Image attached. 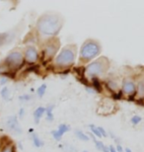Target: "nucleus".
Segmentation results:
<instances>
[{
    "mask_svg": "<svg viewBox=\"0 0 144 152\" xmlns=\"http://www.w3.org/2000/svg\"><path fill=\"white\" fill-rule=\"evenodd\" d=\"M14 151H15V148L13 145H8V146L3 148L1 152H14Z\"/></svg>",
    "mask_w": 144,
    "mask_h": 152,
    "instance_id": "5701e85b",
    "label": "nucleus"
},
{
    "mask_svg": "<svg viewBox=\"0 0 144 152\" xmlns=\"http://www.w3.org/2000/svg\"><path fill=\"white\" fill-rule=\"evenodd\" d=\"M121 96H122L121 91H118V94H114V95H113V98L115 100H119V99H121Z\"/></svg>",
    "mask_w": 144,
    "mask_h": 152,
    "instance_id": "a878e982",
    "label": "nucleus"
},
{
    "mask_svg": "<svg viewBox=\"0 0 144 152\" xmlns=\"http://www.w3.org/2000/svg\"><path fill=\"white\" fill-rule=\"evenodd\" d=\"M91 136H92V138H93V140L95 142V145H96V147H97L98 150H101V151H103V152H109V148H107L103 142L98 141L94 135H91Z\"/></svg>",
    "mask_w": 144,
    "mask_h": 152,
    "instance_id": "f8f14e48",
    "label": "nucleus"
},
{
    "mask_svg": "<svg viewBox=\"0 0 144 152\" xmlns=\"http://www.w3.org/2000/svg\"><path fill=\"white\" fill-rule=\"evenodd\" d=\"M125 152H131V150L129 149V148H126V149H125Z\"/></svg>",
    "mask_w": 144,
    "mask_h": 152,
    "instance_id": "72a5a7b5",
    "label": "nucleus"
},
{
    "mask_svg": "<svg viewBox=\"0 0 144 152\" xmlns=\"http://www.w3.org/2000/svg\"><path fill=\"white\" fill-rule=\"evenodd\" d=\"M61 28V20L54 15H45L38 21V30L45 36L56 35Z\"/></svg>",
    "mask_w": 144,
    "mask_h": 152,
    "instance_id": "f257e3e1",
    "label": "nucleus"
},
{
    "mask_svg": "<svg viewBox=\"0 0 144 152\" xmlns=\"http://www.w3.org/2000/svg\"><path fill=\"white\" fill-rule=\"evenodd\" d=\"M109 152H116L115 148L113 146V145H111V146L109 147Z\"/></svg>",
    "mask_w": 144,
    "mask_h": 152,
    "instance_id": "7c9ffc66",
    "label": "nucleus"
},
{
    "mask_svg": "<svg viewBox=\"0 0 144 152\" xmlns=\"http://www.w3.org/2000/svg\"><path fill=\"white\" fill-rule=\"evenodd\" d=\"M90 129H91V132H93V134L95 136H98V137H102V135H101V133L99 132V129H98V126H94V124H90Z\"/></svg>",
    "mask_w": 144,
    "mask_h": 152,
    "instance_id": "6ab92c4d",
    "label": "nucleus"
},
{
    "mask_svg": "<svg viewBox=\"0 0 144 152\" xmlns=\"http://www.w3.org/2000/svg\"><path fill=\"white\" fill-rule=\"evenodd\" d=\"M54 106H48V109H45V113H47V120L48 121H53V110Z\"/></svg>",
    "mask_w": 144,
    "mask_h": 152,
    "instance_id": "2eb2a0df",
    "label": "nucleus"
},
{
    "mask_svg": "<svg viewBox=\"0 0 144 152\" xmlns=\"http://www.w3.org/2000/svg\"><path fill=\"white\" fill-rule=\"evenodd\" d=\"M24 115V109H21L20 110V117H23Z\"/></svg>",
    "mask_w": 144,
    "mask_h": 152,
    "instance_id": "2f4dec72",
    "label": "nucleus"
},
{
    "mask_svg": "<svg viewBox=\"0 0 144 152\" xmlns=\"http://www.w3.org/2000/svg\"><path fill=\"white\" fill-rule=\"evenodd\" d=\"M84 152H87V151H84Z\"/></svg>",
    "mask_w": 144,
    "mask_h": 152,
    "instance_id": "f704fd0d",
    "label": "nucleus"
},
{
    "mask_svg": "<svg viewBox=\"0 0 144 152\" xmlns=\"http://www.w3.org/2000/svg\"><path fill=\"white\" fill-rule=\"evenodd\" d=\"M25 57H26V60L27 62L29 63H34L37 61V59H38V51L36 50L35 48H32L30 47L27 48L26 50V53H25Z\"/></svg>",
    "mask_w": 144,
    "mask_h": 152,
    "instance_id": "6e6552de",
    "label": "nucleus"
},
{
    "mask_svg": "<svg viewBox=\"0 0 144 152\" xmlns=\"http://www.w3.org/2000/svg\"><path fill=\"white\" fill-rule=\"evenodd\" d=\"M0 83H1V84H5V83H6V79H1Z\"/></svg>",
    "mask_w": 144,
    "mask_h": 152,
    "instance_id": "473e14b6",
    "label": "nucleus"
},
{
    "mask_svg": "<svg viewBox=\"0 0 144 152\" xmlns=\"http://www.w3.org/2000/svg\"><path fill=\"white\" fill-rule=\"evenodd\" d=\"M6 124H7V127L11 132H13V133H21L22 132V129H21L20 124H19V123H18L16 115H12V117L9 118L7 120Z\"/></svg>",
    "mask_w": 144,
    "mask_h": 152,
    "instance_id": "423d86ee",
    "label": "nucleus"
},
{
    "mask_svg": "<svg viewBox=\"0 0 144 152\" xmlns=\"http://www.w3.org/2000/svg\"><path fill=\"white\" fill-rule=\"evenodd\" d=\"M45 113V108H44V107H39L35 112H34V117H35L36 124H39V118L42 117V115Z\"/></svg>",
    "mask_w": 144,
    "mask_h": 152,
    "instance_id": "9b49d317",
    "label": "nucleus"
},
{
    "mask_svg": "<svg viewBox=\"0 0 144 152\" xmlns=\"http://www.w3.org/2000/svg\"><path fill=\"white\" fill-rule=\"evenodd\" d=\"M32 138H33L34 145H35L36 147H41V146L44 145V142H42V140L36 134V133H34V134L32 135Z\"/></svg>",
    "mask_w": 144,
    "mask_h": 152,
    "instance_id": "dca6fc26",
    "label": "nucleus"
},
{
    "mask_svg": "<svg viewBox=\"0 0 144 152\" xmlns=\"http://www.w3.org/2000/svg\"><path fill=\"white\" fill-rule=\"evenodd\" d=\"M57 48H58V44H53V42H50V44H48L47 45V48H45V53L47 54V56L48 57H50L51 56H53L54 54L56 53V51H57Z\"/></svg>",
    "mask_w": 144,
    "mask_h": 152,
    "instance_id": "9d476101",
    "label": "nucleus"
},
{
    "mask_svg": "<svg viewBox=\"0 0 144 152\" xmlns=\"http://www.w3.org/2000/svg\"><path fill=\"white\" fill-rule=\"evenodd\" d=\"M108 60H107L105 57L103 58H100L94 61L93 63L89 64V66L86 68V72L89 76H95V75H99V74H102L104 71L108 68Z\"/></svg>",
    "mask_w": 144,
    "mask_h": 152,
    "instance_id": "7ed1b4c3",
    "label": "nucleus"
},
{
    "mask_svg": "<svg viewBox=\"0 0 144 152\" xmlns=\"http://www.w3.org/2000/svg\"><path fill=\"white\" fill-rule=\"evenodd\" d=\"M45 91H47V85L45 84H42L41 87H39L38 91H37V94H38L39 97H42L45 95Z\"/></svg>",
    "mask_w": 144,
    "mask_h": 152,
    "instance_id": "aec40b11",
    "label": "nucleus"
},
{
    "mask_svg": "<svg viewBox=\"0 0 144 152\" xmlns=\"http://www.w3.org/2000/svg\"><path fill=\"white\" fill-rule=\"evenodd\" d=\"M69 129H70L69 126H67V124H60V126H58L57 130H53V132H51V134H53V138L56 139V140L59 141L61 139V137H62V135L65 132H68Z\"/></svg>",
    "mask_w": 144,
    "mask_h": 152,
    "instance_id": "0eeeda50",
    "label": "nucleus"
},
{
    "mask_svg": "<svg viewBox=\"0 0 144 152\" xmlns=\"http://www.w3.org/2000/svg\"><path fill=\"white\" fill-rule=\"evenodd\" d=\"M92 83H93L94 89L97 91V92H102V85H101L100 80L97 77H93L92 79Z\"/></svg>",
    "mask_w": 144,
    "mask_h": 152,
    "instance_id": "4468645a",
    "label": "nucleus"
},
{
    "mask_svg": "<svg viewBox=\"0 0 144 152\" xmlns=\"http://www.w3.org/2000/svg\"><path fill=\"white\" fill-rule=\"evenodd\" d=\"M76 136H77L79 139L83 140V141H88L89 140V136H87L86 134H84L81 130H76Z\"/></svg>",
    "mask_w": 144,
    "mask_h": 152,
    "instance_id": "f3484780",
    "label": "nucleus"
},
{
    "mask_svg": "<svg viewBox=\"0 0 144 152\" xmlns=\"http://www.w3.org/2000/svg\"><path fill=\"white\" fill-rule=\"evenodd\" d=\"M74 71L78 74V78H84V73H85V67H75Z\"/></svg>",
    "mask_w": 144,
    "mask_h": 152,
    "instance_id": "412c9836",
    "label": "nucleus"
},
{
    "mask_svg": "<svg viewBox=\"0 0 144 152\" xmlns=\"http://www.w3.org/2000/svg\"><path fill=\"white\" fill-rule=\"evenodd\" d=\"M23 64V56L21 53L14 51L11 53L5 59V65H7L11 69H17Z\"/></svg>",
    "mask_w": 144,
    "mask_h": 152,
    "instance_id": "39448f33",
    "label": "nucleus"
},
{
    "mask_svg": "<svg viewBox=\"0 0 144 152\" xmlns=\"http://www.w3.org/2000/svg\"><path fill=\"white\" fill-rule=\"evenodd\" d=\"M100 53L101 48L97 42H95L94 41H87L82 45L80 54L84 59L89 60L94 58L95 56H97Z\"/></svg>",
    "mask_w": 144,
    "mask_h": 152,
    "instance_id": "f03ea898",
    "label": "nucleus"
},
{
    "mask_svg": "<svg viewBox=\"0 0 144 152\" xmlns=\"http://www.w3.org/2000/svg\"><path fill=\"white\" fill-rule=\"evenodd\" d=\"M31 71H34V72H36V73H38L39 72V65H32L30 68H28L26 70V72H31Z\"/></svg>",
    "mask_w": 144,
    "mask_h": 152,
    "instance_id": "b1692460",
    "label": "nucleus"
},
{
    "mask_svg": "<svg viewBox=\"0 0 144 152\" xmlns=\"http://www.w3.org/2000/svg\"><path fill=\"white\" fill-rule=\"evenodd\" d=\"M98 129H99V132L101 133V135H102V137H106V136H107V132H105V129H104L103 127H101V126H98Z\"/></svg>",
    "mask_w": 144,
    "mask_h": 152,
    "instance_id": "393cba45",
    "label": "nucleus"
},
{
    "mask_svg": "<svg viewBox=\"0 0 144 152\" xmlns=\"http://www.w3.org/2000/svg\"><path fill=\"white\" fill-rule=\"evenodd\" d=\"M122 91L126 94H133L135 93V84L132 81L125 80L122 84Z\"/></svg>",
    "mask_w": 144,
    "mask_h": 152,
    "instance_id": "1a4fd4ad",
    "label": "nucleus"
},
{
    "mask_svg": "<svg viewBox=\"0 0 144 152\" xmlns=\"http://www.w3.org/2000/svg\"><path fill=\"white\" fill-rule=\"evenodd\" d=\"M1 96H2V98L6 100V101H8L9 100V97H10V92H9V90H8V88H3V89L1 90Z\"/></svg>",
    "mask_w": 144,
    "mask_h": 152,
    "instance_id": "a211bd4d",
    "label": "nucleus"
},
{
    "mask_svg": "<svg viewBox=\"0 0 144 152\" xmlns=\"http://www.w3.org/2000/svg\"><path fill=\"white\" fill-rule=\"evenodd\" d=\"M9 41H11V37L8 33H3V34H0V47L5 44L9 42Z\"/></svg>",
    "mask_w": 144,
    "mask_h": 152,
    "instance_id": "ddd939ff",
    "label": "nucleus"
},
{
    "mask_svg": "<svg viewBox=\"0 0 144 152\" xmlns=\"http://www.w3.org/2000/svg\"><path fill=\"white\" fill-rule=\"evenodd\" d=\"M138 92H139V95H140V96H142V95H143V82H142V81L139 83Z\"/></svg>",
    "mask_w": 144,
    "mask_h": 152,
    "instance_id": "bb28decb",
    "label": "nucleus"
},
{
    "mask_svg": "<svg viewBox=\"0 0 144 152\" xmlns=\"http://www.w3.org/2000/svg\"><path fill=\"white\" fill-rule=\"evenodd\" d=\"M116 152H124V150H122V147L121 144H118L116 145Z\"/></svg>",
    "mask_w": 144,
    "mask_h": 152,
    "instance_id": "cd10ccee",
    "label": "nucleus"
},
{
    "mask_svg": "<svg viewBox=\"0 0 144 152\" xmlns=\"http://www.w3.org/2000/svg\"><path fill=\"white\" fill-rule=\"evenodd\" d=\"M75 59V53L74 50H70L68 48H64L61 53L58 54L56 58V64L60 65V66H68L70 64H72L74 62Z\"/></svg>",
    "mask_w": 144,
    "mask_h": 152,
    "instance_id": "20e7f679",
    "label": "nucleus"
},
{
    "mask_svg": "<svg viewBox=\"0 0 144 152\" xmlns=\"http://www.w3.org/2000/svg\"><path fill=\"white\" fill-rule=\"evenodd\" d=\"M31 99V97L29 95H27V96H21L20 97V100H30Z\"/></svg>",
    "mask_w": 144,
    "mask_h": 152,
    "instance_id": "c756f323",
    "label": "nucleus"
},
{
    "mask_svg": "<svg viewBox=\"0 0 144 152\" xmlns=\"http://www.w3.org/2000/svg\"><path fill=\"white\" fill-rule=\"evenodd\" d=\"M136 103L137 104H139L140 106H143V98L142 97H140L139 100H136Z\"/></svg>",
    "mask_w": 144,
    "mask_h": 152,
    "instance_id": "c85d7f7f",
    "label": "nucleus"
},
{
    "mask_svg": "<svg viewBox=\"0 0 144 152\" xmlns=\"http://www.w3.org/2000/svg\"><path fill=\"white\" fill-rule=\"evenodd\" d=\"M141 121H142V118H141V117H139V115H134V117L131 118V123H132L133 124H139Z\"/></svg>",
    "mask_w": 144,
    "mask_h": 152,
    "instance_id": "4be33fe9",
    "label": "nucleus"
}]
</instances>
